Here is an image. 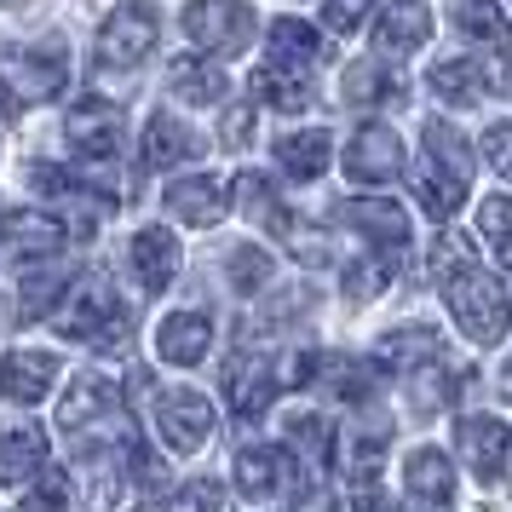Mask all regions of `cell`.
<instances>
[{"instance_id": "6da1fadb", "label": "cell", "mask_w": 512, "mask_h": 512, "mask_svg": "<svg viewBox=\"0 0 512 512\" xmlns=\"http://www.w3.org/2000/svg\"><path fill=\"white\" fill-rule=\"evenodd\" d=\"M443 300H449V317L478 340V346H501L512 328V300L501 277H489L478 265H461V271H449L443 277Z\"/></svg>"}, {"instance_id": "7a4b0ae2", "label": "cell", "mask_w": 512, "mask_h": 512, "mask_svg": "<svg viewBox=\"0 0 512 512\" xmlns=\"http://www.w3.org/2000/svg\"><path fill=\"white\" fill-rule=\"evenodd\" d=\"M150 47H156V6H144V0L116 6L98 29V64L104 70H133Z\"/></svg>"}, {"instance_id": "3957f363", "label": "cell", "mask_w": 512, "mask_h": 512, "mask_svg": "<svg viewBox=\"0 0 512 512\" xmlns=\"http://www.w3.org/2000/svg\"><path fill=\"white\" fill-rule=\"evenodd\" d=\"M185 35L208 52H242L254 41V12H248L242 0H190Z\"/></svg>"}, {"instance_id": "277c9868", "label": "cell", "mask_w": 512, "mask_h": 512, "mask_svg": "<svg viewBox=\"0 0 512 512\" xmlns=\"http://www.w3.org/2000/svg\"><path fill=\"white\" fill-rule=\"evenodd\" d=\"M70 81V64H64V47H29L18 52L6 70H0V87L6 98H24V104H52Z\"/></svg>"}, {"instance_id": "5b68a950", "label": "cell", "mask_w": 512, "mask_h": 512, "mask_svg": "<svg viewBox=\"0 0 512 512\" xmlns=\"http://www.w3.org/2000/svg\"><path fill=\"white\" fill-rule=\"evenodd\" d=\"M116 288L104 277H81L75 288H64V300L52 305V328L70 334V340H98V328L116 317Z\"/></svg>"}, {"instance_id": "8992f818", "label": "cell", "mask_w": 512, "mask_h": 512, "mask_svg": "<svg viewBox=\"0 0 512 512\" xmlns=\"http://www.w3.org/2000/svg\"><path fill=\"white\" fill-rule=\"evenodd\" d=\"M346 173L357 185H386V179H397L403 173V139H397L392 127H380V121L357 127L346 144Z\"/></svg>"}, {"instance_id": "52a82bcc", "label": "cell", "mask_w": 512, "mask_h": 512, "mask_svg": "<svg viewBox=\"0 0 512 512\" xmlns=\"http://www.w3.org/2000/svg\"><path fill=\"white\" fill-rule=\"evenodd\" d=\"M64 139L81 150V156H98V162H110L121 150V110L110 98H81L70 104V116H64Z\"/></svg>"}, {"instance_id": "ba28073f", "label": "cell", "mask_w": 512, "mask_h": 512, "mask_svg": "<svg viewBox=\"0 0 512 512\" xmlns=\"http://www.w3.org/2000/svg\"><path fill=\"white\" fill-rule=\"evenodd\" d=\"M156 426H162V443H167V449L196 455V449L213 438V403H208L202 392H167L162 409H156Z\"/></svg>"}, {"instance_id": "9c48e42d", "label": "cell", "mask_w": 512, "mask_h": 512, "mask_svg": "<svg viewBox=\"0 0 512 512\" xmlns=\"http://www.w3.org/2000/svg\"><path fill=\"white\" fill-rule=\"evenodd\" d=\"M455 443H461L466 466H472L484 484H495L501 466H507V455H512V426H501L495 415H472V420L455 426Z\"/></svg>"}, {"instance_id": "30bf717a", "label": "cell", "mask_w": 512, "mask_h": 512, "mask_svg": "<svg viewBox=\"0 0 512 512\" xmlns=\"http://www.w3.org/2000/svg\"><path fill=\"white\" fill-rule=\"evenodd\" d=\"M0 242L18 259H52L64 248V225L41 208H6L0 213Z\"/></svg>"}, {"instance_id": "8fae6325", "label": "cell", "mask_w": 512, "mask_h": 512, "mask_svg": "<svg viewBox=\"0 0 512 512\" xmlns=\"http://www.w3.org/2000/svg\"><path fill=\"white\" fill-rule=\"evenodd\" d=\"M167 213H173L179 225L208 231V225H219V219L231 213V196H225V185H219V179H208V173H190V179H173V185H167Z\"/></svg>"}, {"instance_id": "7c38bea8", "label": "cell", "mask_w": 512, "mask_h": 512, "mask_svg": "<svg viewBox=\"0 0 512 512\" xmlns=\"http://www.w3.org/2000/svg\"><path fill=\"white\" fill-rule=\"evenodd\" d=\"M248 87H254L259 104H271V110H282V116L311 110V75H305V64H294V58H271V64H259Z\"/></svg>"}, {"instance_id": "4fadbf2b", "label": "cell", "mask_w": 512, "mask_h": 512, "mask_svg": "<svg viewBox=\"0 0 512 512\" xmlns=\"http://www.w3.org/2000/svg\"><path fill=\"white\" fill-rule=\"evenodd\" d=\"M403 484H409V507L415 512H443L455 501V472L443 449H415L403 466Z\"/></svg>"}, {"instance_id": "5bb4252c", "label": "cell", "mask_w": 512, "mask_h": 512, "mask_svg": "<svg viewBox=\"0 0 512 512\" xmlns=\"http://www.w3.org/2000/svg\"><path fill=\"white\" fill-rule=\"evenodd\" d=\"M116 409H121V386L116 380H104V374H81V380H70V392L58 397V426L81 432V426H98V420L116 415Z\"/></svg>"}, {"instance_id": "9a60e30c", "label": "cell", "mask_w": 512, "mask_h": 512, "mask_svg": "<svg viewBox=\"0 0 512 512\" xmlns=\"http://www.w3.org/2000/svg\"><path fill=\"white\" fill-rule=\"evenodd\" d=\"M52 380H58L52 351H6L0 357V392L12 397V403H41V397H52Z\"/></svg>"}, {"instance_id": "2e32d148", "label": "cell", "mask_w": 512, "mask_h": 512, "mask_svg": "<svg viewBox=\"0 0 512 512\" xmlns=\"http://www.w3.org/2000/svg\"><path fill=\"white\" fill-rule=\"evenodd\" d=\"M346 219H351V225H357L363 236H374L386 259L409 254V213L397 208L392 196H374V202L363 196V202H351V208H346Z\"/></svg>"}, {"instance_id": "e0dca14e", "label": "cell", "mask_w": 512, "mask_h": 512, "mask_svg": "<svg viewBox=\"0 0 512 512\" xmlns=\"http://www.w3.org/2000/svg\"><path fill=\"white\" fill-rule=\"evenodd\" d=\"M213 346V323L208 311H173L162 328H156V351H162V363H179V369H190V363H202Z\"/></svg>"}, {"instance_id": "ac0fdd59", "label": "cell", "mask_w": 512, "mask_h": 512, "mask_svg": "<svg viewBox=\"0 0 512 512\" xmlns=\"http://www.w3.org/2000/svg\"><path fill=\"white\" fill-rule=\"evenodd\" d=\"M225 392H231L236 420H259L265 409H271V397L282 392V374L271 369V363H259V357H242V363H231Z\"/></svg>"}, {"instance_id": "d6986e66", "label": "cell", "mask_w": 512, "mask_h": 512, "mask_svg": "<svg viewBox=\"0 0 512 512\" xmlns=\"http://www.w3.org/2000/svg\"><path fill=\"white\" fill-rule=\"evenodd\" d=\"M127 254H133V271H139L144 294H162L167 282L179 277V242H173V231H162V225H144Z\"/></svg>"}, {"instance_id": "ffe728a7", "label": "cell", "mask_w": 512, "mask_h": 512, "mask_svg": "<svg viewBox=\"0 0 512 512\" xmlns=\"http://www.w3.org/2000/svg\"><path fill=\"white\" fill-rule=\"evenodd\" d=\"M432 93L449 98V104H484L489 87H495V75L484 70V58H443V64H432Z\"/></svg>"}, {"instance_id": "44dd1931", "label": "cell", "mask_w": 512, "mask_h": 512, "mask_svg": "<svg viewBox=\"0 0 512 512\" xmlns=\"http://www.w3.org/2000/svg\"><path fill=\"white\" fill-rule=\"evenodd\" d=\"M426 35H432V12H426V0H397V6L380 12V24H374V47L380 52H415Z\"/></svg>"}, {"instance_id": "7402d4cb", "label": "cell", "mask_w": 512, "mask_h": 512, "mask_svg": "<svg viewBox=\"0 0 512 512\" xmlns=\"http://www.w3.org/2000/svg\"><path fill=\"white\" fill-rule=\"evenodd\" d=\"M438 351H443L438 328H426V323H403V328H392V334L380 340V369H403V374H415V369H426V363H438Z\"/></svg>"}, {"instance_id": "603a6c76", "label": "cell", "mask_w": 512, "mask_h": 512, "mask_svg": "<svg viewBox=\"0 0 512 512\" xmlns=\"http://www.w3.org/2000/svg\"><path fill=\"white\" fill-rule=\"evenodd\" d=\"M35 472H47V432L41 426H12L0 438V484H29Z\"/></svg>"}, {"instance_id": "cb8c5ba5", "label": "cell", "mask_w": 512, "mask_h": 512, "mask_svg": "<svg viewBox=\"0 0 512 512\" xmlns=\"http://www.w3.org/2000/svg\"><path fill=\"white\" fill-rule=\"evenodd\" d=\"M196 156V139H190V127L179 116H150L144 121V167H179Z\"/></svg>"}, {"instance_id": "d4e9b609", "label": "cell", "mask_w": 512, "mask_h": 512, "mask_svg": "<svg viewBox=\"0 0 512 512\" xmlns=\"http://www.w3.org/2000/svg\"><path fill=\"white\" fill-rule=\"evenodd\" d=\"M455 24H461V35L484 41V47L512 52V18L501 12V0H461L455 6Z\"/></svg>"}, {"instance_id": "484cf974", "label": "cell", "mask_w": 512, "mask_h": 512, "mask_svg": "<svg viewBox=\"0 0 512 512\" xmlns=\"http://www.w3.org/2000/svg\"><path fill=\"white\" fill-rule=\"evenodd\" d=\"M328 133L323 127H305V133H294V139L277 144V162L288 179H317V173H328Z\"/></svg>"}, {"instance_id": "4316f807", "label": "cell", "mask_w": 512, "mask_h": 512, "mask_svg": "<svg viewBox=\"0 0 512 512\" xmlns=\"http://www.w3.org/2000/svg\"><path fill=\"white\" fill-rule=\"evenodd\" d=\"M323 380H328V392H334V397L363 403V397L380 392V363H369V357H328Z\"/></svg>"}, {"instance_id": "83f0119b", "label": "cell", "mask_w": 512, "mask_h": 512, "mask_svg": "<svg viewBox=\"0 0 512 512\" xmlns=\"http://www.w3.org/2000/svg\"><path fill=\"white\" fill-rule=\"evenodd\" d=\"M167 87H173V98H185V104H219L225 98V70H213L202 58H185V64H173Z\"/></svg>"}, {"instance_id": "f1b7e54d", "label": "cell", "mask_w": 512, "mask_h": 512, "mask_svg": "<svg viewBox=\"0 0 512 512\" xmlns=\"http://www.w3.org/2000/svg\"><path fill=\"white\" fill-rule=\"evenodd\" d=\"M397 93L403 87H397V75L380 58H357L346 70V104H392Z\"/></svg>"}, {"instance_id": "f546056e", "label": "cell", "mask_w": 512, "mask_h": 512, "mask_svg": "<svg viewBox=\"0 0 512 512\" xmlns=\"http://www.w3.org/2000/svg\"><path fill=\"white\" fill-rule=\"evenodd\" d=\"M277 472H282V449H242L236 455V489L265 501L277 489Z\"/></svg>"}, {"instance_id": "4dcf8cb0", "label": "cell", "mask_w": 512, "mask_h": 512, "mask_svg": "<svg viewBox=\"0 0 512 512\" xmlns=\"http://www.w3.org/2000/svg\"><path fill=\"white\" fill-rule=\"evenodd\" d=\"M415 196H420V213H432V219H455V208L466 202V185L455 173H415Z\"/></svg>"}, {"instance_id": "1f68e13d", "label": "cell", "mask_w": 512, "mask_h": 512, "mask_svg": "<svg viewBox=\"0 0 512 512\" xmlns=\"http://www.w3.org/2000/svg\"><path fill=\"white\" fill-rule=\"evenodd\" d=\"M420 139L432 144V162H438L443 173H455L461 185L472 179V150L461 144V133H455L449 121H426V127H420Z\"/></svg>"}, {"instance_id": "d6a6232c", "label": "cell", "mask_w": 512, "mask_h": 512, "mask_svg": "<svg viewBox=\"0 0 512 512\" xmlns=\"http://www.w3.org/2000/svg\"><path fill=\"white\" fill-rule=\"evenodd\" d=\"M288 443H294L311 466L334 461V426H328L323 415H294V420H288Z\"/></svg>"}, {"instance_id": "836d02e7", "label": "cell", "mask_w": 512, "mask_h": 512, "mask_svg": "<svg viewBox=\"0 0 512 512\" xmlns=\"http://www.w3.org/2000/svg\"><path fill=\"white\" fill-rule=\"evenodd\" d=\"M167 512H231V489L219 478H190L185 489H173Z\"/></svg>"}, {"instance_id": "e575fe53", "label": "cell", "mask_w": 512, "mask_h": 512, "mask_svg": "<svg viewBox=\"0 0 512 512\" xmlns=\"http://www.w3.org/2000/svg\"><path fill=\"white\" fill-rule=\"evenodd\" d=\"M271 47H277V58L311 64L317 58V29H305L300 18H282V24H271Z\"/></svg>"}, {"instance_id": "d590c367", "label": "cell", "mask_w": 512, "mask_h": 512, "mask_svg": "<svg viewBox=\"0 0 512 512\" xmlns=\"http://www.w3.org/2000/svg\"><path fill=\"white\" fill-rule=\"evenodd\" d=\"M386 282H392V259H363V265L346 271V294L351 300H380Z\"/></svg>"}, {"instance_id": "8d00e7d4", "label": "cell", "mask_w": 512, "mask_h": 512, "mask_svg": "<svg viewBox=\"0 0 512 512\" xmlns=\"http://www.w3.org/2000/svg\"><path fill=\"white\" fill-rule=\"evenodd\" d=\"M461 392V374H420L415 369V409H443Z\"/></svg>"}, {"instance_id": "74e56055", "label": "cell", "mask_w": 512, "mask_h": 512, "mask_svg": "<svg viewBox=\"0 0 512 512\" xmlns=\"http://www.w3.org/2000/svg\"><path fill=\"white\" fill-rule=\"evenodd\" d=\"M426 265H432V277H449V271H461V265H472V242H466V236H438V248H432V259H426Z\"/></svg>"}, {"instance_id": "f35d334b", "label": "cell", "mask_w": 512, "mask_h": 512, "mask_svg": "<svg viewBox=\"0 0 512 512\" xmlns=\"http://www.w3.org/2000/svg\"><path fill=\"white\" fill-rule=\"evenodd\" d=\"M374 0H328V12H323V24L328 35H351V29H363V12H369Z\"/></svg>"}, {"instance_id": "ab89813d", "label": "cell", "mask_w": 512, "mask_h": 512, "mask_svg": "<svg viewBox=\"0 0 512 512\" xmlns=\"http://www.w3.org/2000/svg\"><path fill=\"white\" fill-rule=\"evenodd\" d=\"M478 150H484V162L495 167L501 179H512V127H489Z\"/></svg>"}, {"instance_id": "60d3db41", "label": "cell", "mask_w": 512, "mask_h": 512, "mask_svg": "<svg viewBox=\"0 0 512 512\" xmlns=\"http://www.w3.org/2000/svg\"><path fill=\"white\" fill-rule=\"evenodd\" d=\"M24 317H41V311H52V305L64 300V288H58V277H29L24 282Z\"/></svg>"}, {"instance_id": "b9f144b4", "label": "cell", "mask_w": 512, "mask_h": 512, "mask_svg": "<svg viewBox=\"0 0 512 512\" xmlns=\"http://www.w3.org/2000/svg\"><path fill=\"white\" fill-rule=\"evenodd\" d=\"M231 190H236V202H242L248 213H271V185H265L259 173H236Z\"/></svg>"}, {"instance_id": "7bdbcfd3", "label": "cell", "mask_w": 512, "mask_h": 512, "mask_svg": "<svg viewBox=\"0 0 512 512\" xmlns=\"http://www.w3.org/2000/svg\"><path fill=\"white\" fill-rule=\"evenodd\" d=\"M478 231L495 242L501 231H512V196H489L484 208H478Z\"/></svg>"}, {"instance_id": "ee69618b", "label": "cell", "mask_w": 512, "mask_h": 512, "mask_svg": "<svg viewBox=\"0 0 512 512\" xmlns=\"http://www.w3.org/2000/svg\"><path fill=\"white\" fill-rule=\"evenodd\" d=\"M29 185H35V190H47V196H81L70 173H64V167H47V162H35V167H29Z\"/></svg>"}, {"instance_id": "f6af8a7d", "label": "cell", "mask_w": 512, "mask_h": 512, "mask_svg": "<svg viewBox=\"0 0 512 512\" xmlns=\"http://www.w3.org/2000/svg\"><path fill=\"white\" fill-rule=\"evenodd\" d=\"M231 271H236V288H242V294H254V288H265V271H271V265H265V254H259V248H248Z\"/></svg>"}, {"instance_id": "bcb514c9", "label": "cell", "mask_w": 512, "mask_h": 512, "mask_svg": "<svg viewBox=\"0 0 512 512\" xmlns=\"http://www.w3.org/2000/svg\"><path fill=\"white\" fill-rule=\"evenodd\" d=\"M219 139H225V144H236V150H242V144L254 139V110H248V104H236L231 116H225V127H219Z\"/></svg>"}, {"instance_id": "7dc6e473", "label": "cell", "mask_w": 512, "mask_h": 512, "mask_svg": "<svg viewBox=\"0 0 512 512\" xmlns=\"http://www.w3.org/2000/svg\"><path fill=\"white\" fill-rule=\"evenodd\" d=\"M35 495H41V507H52V512H58V507H70V484H64V472H47Z\"/></svg>"}, {"instance_id": "c3c4849f", "label": "cell", "mask_w": 512, "mask_h": 512, "mask_svg": "<svg viewBox=\"0 0 512 512\" xmlns=\"http://www.w3.org/2000/svg\"><path fill=\"white\" fill-rule=\"evenodd\" d=\"M294 512H340V501H334V489L328 484H311L300 501H294Z\"/></svg>"}, {"instance_id": "681fc988", "label": "cell", "mask_w": 512, "mask_h": 512, "mask_svg": "<svg viewBox=\"0 0 512 512\" xmlns=\"http://www.w3.org/2000/svg\"><path fill=\"white\" fill-rule=\"evenodd\" d=\"M495 259H501V271H512V231L495 236Z\"/></svg>"}, {"instance_id": "f907efd6", "label": "cell", "mask_w": 512, "mask_h": 512, "mask_svg": "<svg viewBox=\"0 0 512 512\" xmlns=\"http://www.w3.org/2000/svg\"><path fill=\"white\" fill-rule=\"evenodd\" d=\"M501 392L512 397V357H507V363H501Z\"/></svg>"}]
</instances>
